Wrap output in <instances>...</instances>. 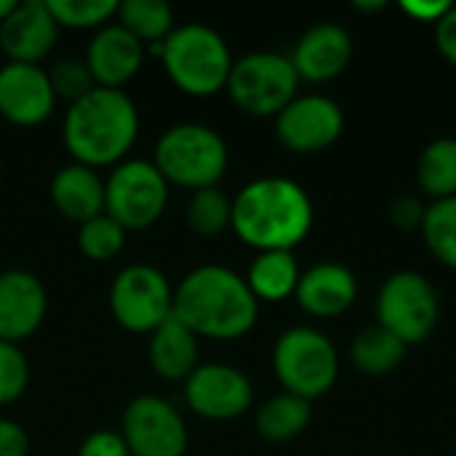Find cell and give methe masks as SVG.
Segmentation results:
<instances>
[{
    "mask_svg": "<svg viewBox=\"0 0 456 456\" xmlns=\"http://www.w3.org/2000/svg\"><path fill=\"white\" fill-rule=\"evenodd\" d=\"M174 318L198 339L230 342L246 337L259 318V302L243 275L222 265L190 270L174 289Z\"/></svg>",
    "mask_w": 456,
    "mask_h": 456,
    "instance_id": "6da1fadb",
    "label": "cell"
},
{
    "mask_svg": "<svg viewBox=\"0 0 456 456\" xmlns=\"http://www.w3.org/2000/svg\"><path fill=\"white\" fill-rule=\"evenodd\" d=\"M230 227L256 251H291L313 227V203L297 182L262 176L235 195Z\"/></svg>",
    "mask_w": 456,
    "mask_h": 456,
    "instance_id": "7a4b0ae2",
    "label": "cell"
},
{
    "mask_svg": "<svg viewBox=\"0 0 456 456\" xmlns=\"http://www.w3.org/2000/svg\"><path fill=\"white\" fill-rule=\"evenodd\" d=\"M139 136L136 102L120 88H94L67 107L61 139L75 163L107 168L126 160Z\"/></svg>",
    "mask_w": 456,
    "mask_h": 456,
    "instance_id": "3957f363",
    "label": "cell"
},
{
    "mask_svg": "<svg viewBox=\"0 0 456 456\" xmlns=\"http://www.w3.org/2000/svg\"><path fill=\"white\" fill-rule=\"evenodd\" d=\"M147 53L158 56L168 80L190 96H214L224 91L235 61L227 40L200 21L176 24L163 43L147 45Z\"/></svg>",
    "mask_w": 456,
    "mask_h": 456,
    "instance_id": "277c9868",
    "label": "cell"
},
{
    "mask_svg": "<svg viewBox=\"0 0 456 456\" xmlns=\"http://www.w3.org/2000/svg\"><path fill=\"white\" fill-rule=\"evenodd\" d=\"M152 163L168 184L195 192L219 187L230 163V150L216 128L190 120L176 123L158 136Z\"/></svg>",
    "mask_w": 456,
    "mask_h": 456,
    "instance_id": "5b68a950",
    "label": "cell"
},
{
    "mask_svg": "<svg viewBox=\"0 0 456 456\" xmlns=\"http://www.w3.org/2000/svg\"><path fill=\"white\" fill-rule=\"evenodd\" d=\"M273 369L286 393L313 401L334 387L339 358L326 334L310 326H294L278 337L273 347Z\"/></svg>",
    "mask_w": 456,
    "mask_h": 456,
    "instance_id": "8992f818",
    "label": "cell"
},
{
    "mask_svg": "<svg viewBox=\"0 0 456 456\" xmlns=\"http://www.w3.org/2000/svg\"><path fill=\"white\" fill-rule=\"evenodd\" d=\"M299 75L289 56L273 51H254L232 61L224 91L246 115L270 118L297 99Z\"/></svg>",
    "mask_w": 456,
    "mask_h": 456,
    "instance_id": "52a82bcc",
    "label": "cell"
},
{
    "mask_svg": "<svg viewBox=\"0 0 456 456\" xmlns=\"http://www.w3.org/2000/svg\"><path fill=\"white\" fill-rule=\"evenodd\" d=\"M171 184L152 160L126 158L104 179V214L126 232L152 227L168 206Z\"/></svg>",
    "mask_w": 456,
    "mask_h": 456,
    "instance_id": "ba28073f",
    "label": "cell"
},
{
    "mask_svg": "<svg viewBox=\"0 0 456 456\" xmlns=\"http://www.w3.org/2000/svg\"><path fill=\"white\" fill-rule=\"evenodd\" d=\"M110 310L120 329L152 334L174 315V289L163 270L134 262L112 278Z\"/></svg>",
    "mask_w": 456,
    "mask_h": 456,
    "instance_id": "9c48e42d",
    "label": "cell"
},
{
    "mask_svg": "<svg viewBox=\"0 0 456 456\" xmlns=\"http://www.w3.org/2000/svg\"><path fill=\"white\" fill-rule=\"evenodd\" d=\"M438 291L433 283L411 270L390 275L377 297L379 326L395 334L406 347L425 342L438 326Z\"/></svg>",
    "mask_w": 456,
    "mask_h": 456,
    "instance_id": "30bf717a",
    "label": "cell"
},
{
    "mask_svg": "<svg viewBox=\"0 0 456 456\" xmlns=\"http://www.w3.org/2000/svg\"><path fill=\"white\" fill-rule=\"evenodd\" d=\"M120 436L131 456H184L190 430L182 411L160 395H136L120 417Z\"/></svg>",
    "mask_w": 456,
    "mask_h": 456,
    "instance_id": "8fae6325",
    "label": "cell"
},
{
    "mask_svg": "<svg viewBox=\"0 0 456 456\" xmlns=\"http://www.w3.org/2000/svg\"><path fill=\"white\" fill-rule=\"evenodd\" d=\"M184 403L192 414L211 422L243 417L254 403L251 379L227 363H200L184 382Z\"/></svg>",
    "mask_w": 456,
    "mask_h": 456,
    "instance_id": "7c38bea8",
    "label": "cell"
},
{
    "mask_svg": "<svg viewBox=\"0 0 456 456\" xmlns=\"http://www.w3.org/2000/svg\"><path fill=\"white\" fill-rule=\"evenodd\" d=\"M345 128L339 104L321 94L297 96L275 115V136L291 152H321L331 147Z\"/></svg>",
    "mask_w": 456,
    "mask_h": 456,
    "instance_id": "4fadbf2b",
    "label": "cell"
},
{
    "mask_svg": "<svg viewBox=\"0 0 456 456\" xmlns=\"http://www.w3.org/2000/svg\"><path fill=\"white\" fill-rule=\"evenodd\" d=\"M56 94L48 80V69L40 64L5 61L0 67V118L11 126L32 128L53 115Z\"/></svg>",
    "mask_w": 456,
    "mask_h": 456,
    "instance_id": "5bb4252c",
    "label": "cell"
},
{
    "mask_svg": "<svg viewBox=\"0 0 456 456\" xmlns=\"http://www.w3.org/2000/svg\"><path fill=\"white\" fill-rule=\"evenodd\" d=\"M59 40V24L51 16L45 0L16 3L0 21V51L8 61L40 64Z\"/></svg>",
    "mask_w": 456,
    "mask_h": 456,
    "instance_id": "9a60e30c",
    "label": "cell"
},
{
    "mask_svg": "<svg viewBox=\"0 0 456 456\" xmlns=\"http://www.w3.org/2000/svg\"><path fill=\"white\" fill-rule=\"evenodd\" d=\"M48 294L43 281L29 270L0 273V339L24 342L45 321Z\"/></svg>",
    "mask_w": 456,
    "mask_h": 456,
    "instance_id": "2e32d148",
    "label": "cell"
},
{
    "mask_svg": "<svg viewBox=\"0 0 456 456\" xmlns=\"http://www.w3.org/2000/svg\"><path fill=\"white\" fill-rule=\"evenodd\" d=\"M147 56L144 43H139L128 29H123L118 21L104 24L96 29L86 48V64L96 80L99 88H120L136 77Z\"/></svg>",
    "mask_w": 456,
    "mask_h": 456,
    "instance_id": "e0dca14e",
    "label": "cell"
},
{
    "mask_svg": "<svg viewBox=\"0 0 456 456\" xmlns=\"http://www.w3.org/2000/svg\"><path fill=\"white\" fill-rule=\"evenodd\" d=\"M299 80L310 83H326L342 75V69L353 59V40L345 27L339 24H315L307 29L299 43L294 45V53L289 56Z\"/></svg>",
    "mask_w": 456,
    "mask_h": 456,
    "instance_id": "ac0fdd59",
    "label": "cell"
},
{
    "mask_svg": "<svg viewBox=\"0 0 456 456\" xmlns=\"http://www.w3.org/2000/svg\"><path fill=\"white\" fill-rule=\"evenodd\" d=\"M294 297L307 315L337 318L353 307L358 297V283H355V275L345 265L323 262L299 275Z\"/></svg>",
    "mask_w": 456,
    "mask_h": 456,
    "instance_id": "d6986e66",
    "label": "cell"
},
{
    "mask_svg": "<svg viewBox=\"0 0 456 456\" xmlns=\"http://www.w3.org/2000/svg\"><path fill=\"white\" fill-rule=\"evenodd\" d=\"M53 208L77 227L104 214V179L96 168L83 163L61 166L51 179Z\"/></svg>",
    "mask_w": 456,
    "mask_h": 456,
    "instance_id": "ffe728a7",
    "label": "cell"
},
{
    "mask_svg": "<svg viewBox=\"0 0 456 456\" xmlns=\"http://www.w3.org/2000/svg\"><path fill=\"white\" fill-rule=\"evenodd\" d=\"M198 355V337L174 315L150 334L147 358L152 371L166 382H184L200 366Z\"/></svg>",
    "mask_w": 456,
    "mask_h": 456,
    "instance_id": "44dd1931",
    "label": "cell"
},
{
    "mask_svg": "<svg viewBox=\"0 0 456 456\" xmlns=\"http://www.w3.org/2000/svg\"><path fill=\"white\" fill-rule=\"evenodd\" d=\"M299 275L291 251H259L246 273V283L256 302H283L297 291Z\"/></svg>",
    "mask_w": 456,
    "mask_h": 456,
    "instance_id": "7402d4cb",
    "label": "cell"
},
{
    "mask_svg": "<svg viewBox=\"0 0 456 456\" xmlns=\"http://www.w3.org/2000/svg\"><path fill=\"white\" fill-rule=\"evenodd\" d=\"M310 419H313L310 401L291 395V393H281L259 406L256 433L270 444H286V441H294L297 436H302L307 430Z\"/></svg>",
    "mask_w": 456,
    "mask_h": 456,
    "instance_id": "603a6c76",
    "label": "cell"
},
{
    "mask_svg": "<svg viewBox=\"0 0 456 456\" xmlns=\"http://www.w3.org/2000/svg\"><path fill=\"white\" fill-rule=\"evenodd\" d=\"M115 21L144 43V48L163 43L176 27L171 5L163 0H120Z\"/></svg>",
    "mask_w": 456,
    "mask_h": 456,
    "instance_id": "cb8c5ba5",
    "label": "cell"
},
{
    "mask_svg": "<svg viewBox=\"0 0 456 456\" xmlns=\"http://www.w3.org/2000/svg\"><path fill=\"white\" fill-rule=\"evenodd\" d=\"M406 350L409 347L395 334H390L382 326H371L355 337L350 355H353L355 369H361L363 374H371V377H382V374L395 371L403 363Z\"/></svg>",
    "mask_w": 456,
    "mask_h": 456,
    "instance_id": "d4e9b609",
    "label": "cell"
},
{
    "mask_svg": "<svg viewBox=\"0 0 456 456\" xmlns=\"http://www.w3.org/2000/svg\"><path fill=\"white\" fill-rule=\"evenodd\" d=\"M417 182L422 192L436 200L456 195V139H436L425 147L417 163Z\"/></svg>",
    "mask_w": 456,
    "mask_h": 456,
    "instance_id": "484cf974",
    "label": "cell"
},
{
    "mask_svg": "<svg viewBox=\"0 0 456 456\" xmlns=\"http://www.w3.org/2000/svg\"><path fill=\"white\" fill-rule=\"evenodd\" d=\"M184 219L198 238H216L232 224V200L219 187L195 190L187 200Z\"/></svg>",
    "mask_w": 456,
    "mask_h": 456,
    "instance_id": "4316f807",
    "label": "cell"
},
{
    "mask_svg": "<svg viewBox=\"0 0 456 456\" xmlns=\"http://www.w3.org/2000/svg\"><path fill=\"white\" fill-rule=\"evenodd\" d=\"M422 235L438 262L456 270V195L425 208Z\"/></svg>",
    "mask_w": 456,
    "mask_h": 456,
    "instance_id": "83f0119b",
    "label": "cell"
},
{
    "mask_svg": "<svg viewBox=\"0 0 456 456\" xmlns=\"http://www.w3.org/2000/svg\"><path fill=\"white\" fill-rule=\"evenodd\" d=\"M128 232L107 214L77 227V248L91 262H110L126 248Z\"/></svg>",
    "mask_w": 456,
    "mask_h": 456,
    "instance_id": "f1b7e54d",
    "label": "cell"
},
{
    "mask_svg": "<svg viewBox=\"0 0 456 456\" xmlns=\"http://www.w3.org/2000/svg\"><path fill=\"white\" fill-rule=\"evenodd\" d=\"M59 29H102L115 19L118 0H45Z\"/></svg>",
    "mask_w": 456,
    "mask_h": 456,
    "instance_id": "f546056e",
    "label": "cell"
},
{
    "mask_svg": "<svg viewBox=\"0 0 456 456\" xmlns=\"http://www.w3.org/2000/svg\"><path fill=\"white\" fill-rule=\"evenodd\" d=\"M48 80H51V88L56 94V99H64L69 104H75L77 99H83L86 94H91L96 86L86 59H77V56H67V59H59L51 69H48Z\"/></svg>",
    "mask_w": 456,
    "mask_h": 456,
    "instance_id": "4dcf8cb0",
    "label": "cell"
},
{
    "mask_svg": "<svg viewBox=\"0 0 456 456\" xmlns=\"http://www.w3.org/2000/svg\"><path fill=\"white\" fill-rule=\"evenodd\" d=\"M29 385V363L19 345L0 339V406L19 401Z\"/></svg>",
    "mask_w": 456,
    "mask_h": 456,
    "instance_id": "1f68e13d",
    "label": "cell"
},
{
    "mask_svg": "<svg viewBox=\"0 0 456 456\" xmlns=\"http://www.w3.org/2000/svg\"><path fill=\"white\" fill-rule=\"evenodd\" d=\"M77 456H131L120 433L115 430H94L83 438Z\"/></svg>",
    "mask_w": 456,
    "mask_h": 456,
    "instance_id": "d6a6232c",
    "label": "cell"
},
{
    "mask_svg": "<svg viewBox=\"0 0 456 456\" xmlns=\"http://www.w3.org/2000/svg\"><path fill=\"white\" fill-rule=\"evenodd\" d=\"M0 456H29V436L13 419L0 417Z\"/></svg>",
    "mask_w": 456,
    "mask_h": 456,
    "instance_id": "836d02e7",
    "label": "cell"
},
{
    "mask_svg": "<svg viewBox=\"0 0 456 456\" xmlns=\"http://www.w3.org/2000/svg\"><path fill=\"white\" fill-rule=\"evenodd\" d=\"M390 216H393V222H395L401 230H414V227H422L425 206H422L417 198H401V200L393 203Z\"/></svg>",
    "mask_w": 456,
    "mask_h": 456,
    "instance_id": "e575fe53",
    "label": "cell"
},
{
    "mask_svg": "<svg viewBox=\"0 0 456 456\" xmlns=\"http://www.w3.org/2000/svg\"><path fill=\"white\" fill-rule=\"evenodd\" d=\"M436 43H438V51L452 64H456V5H452L436 24Z\"/></svg>",
    "mask_w": 456,
    "mask_h": 456,
    "instance_id": "d590c367",
    "label": "cell"
},
{
    "mask_svg": "<svg viewBox=\"0 0 456 456\" xmlns=\"http://www.w3.org/2000/svg\"><path fill=\"white\" fill-rule=\"evenodd\" d=\"M409 16H414V19H419V21H441V16L452 8V3H438V0H406L403 5H401Z\"/></svg>",
    "mask_w": 456,
    "mask_h": 456,
    "instance_id": "8d00e7d4",
    "label": "cell"
},
{
    "mask_svg": "<svg viewBox=\"0 0 456 456\" xmlns=\"http://www.w3.org/2000/svg\"><path fill=\"white\" fill-rule=\"evenodd\" d=\"M355 8H361V11H382V8H387V3L385 0H377V3H355Z\"/></svg>",
    "mask_w": 456,
    "mask_h": 456,
    "instance_id": "74e56055",
    "label": "cell"
},
{
    "mask_svg": "<svg viewBox=\"0 0 456 456\" xmlns=\"http://www.w3.org/2000/svg\"><path fill=\"white\" fill-rule=\"evenodd\" d=\"M13 5H16V0H0V21L13 11Z\"/></svg>",
    "mask_w": 456,
    "mask_h": 456,
    "instance_id": "f35d334b",
    "label": "cell"
}]
</instances>
